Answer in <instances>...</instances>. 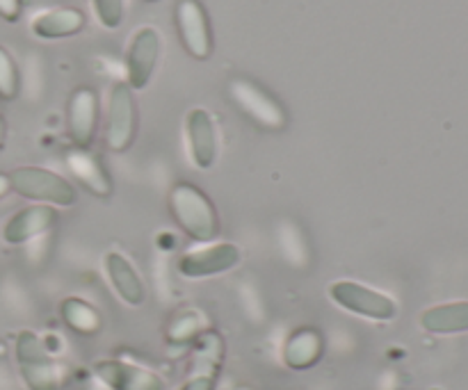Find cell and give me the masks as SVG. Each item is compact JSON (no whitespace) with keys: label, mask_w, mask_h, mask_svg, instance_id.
Instances as JSON below:
<instances>
[{"label":"cell","mask_w":468,"mask_h":390,"mask_svg":"<svg viewBox=\"0 0 468 390\" xmlns=\"http://www.w3.org/2000/svg\"><path fill=\"white\" fill-rule=\"evenodd\" d=\"M169 213L176 227L197 245L219 236V213L210 196L190 181H178L167 196Z\"/></svg>","instance_id":"1"},{"label":"cell","mask_w":468,"mask_h":390,"mask_svg":"<svg viewBox=\"0 0 468 390\" xmlns=\"http://www.w3.org/2000/svg\"><path fill=\"white\" fill-rule=\"evenodd\" d=\"M236 390H254V388H250V386H238Z\"/></svg>","instance_id":"27"},{"label":"cell","mask_w":468,"mask_h":390,"mask_svg":"<svg viewBox=\"0 0 468 390\" xmlns=\"http://www.w3.org/2000/svg\"><path fill=\"white\" fill-rule=\"evenodd\" d=\"M176 30L183 46L195 59H208L213 53V27L201 0H178Z\"/></svg>","instance_id":"11"},{"label":"cell","mask_w":468,"mask_h":390,"mask_svg":"<svg viewBox=\"0 0 468 390\" xmlns=\"http://www.w3.org/2000/svg\"><path fill=\"white\" fill-rule=\"evenodd\" d=\"M186 140L190 160L197 169L208 172L215 167L219 153L218 128L208 110L192 108L186 117Z\"/></svg>","instance_id":"13"},{"label":"cell","mask_w":468,"mask_h":390,"mask_svg":"<svg viewBox=\"0 0 468 390\" xmlns=\"http://www.w3.org/2000/svg\"><path fill=\"white\" fill-rule=\"evenodd\" d=\"M96 18L108 30H117L123 21V0H91Z\"/></svg>","instance_id":"23"},{"label":"cell","mask_w":468,"mask_h":390,"mask_svg":"<svg viewBox=\"0 0 468 390\" xmlns=\"http://www.w3.org/2000/svg\"><path fill=\"white\" fill-rule=\"evenodd\" d=\"M85 27V14L76 7L48 9V12L37 14L32 21V32L39 39H67L78 35Z\"/></svg>","instance_id":"18"},{"label":"cell","mask_w":468,"mask_h":390,"mask_svg":"<svg viewBox=\"0 0 468 390\" xmlns=\"http://www.w3.org/2000/svg\"><path fill=\"white\" fill-rule=\"evenodd\" d=\"M240 260L242 251L233 242H206V245L197 247V249L186 251L178 258L176 272L183 279L201 281V279L222 277V274L231 272V269L240 265Z\"/></svg>","instance_id":"8"},{"label":"cell","mask_w":468,"mask_h":390,"mask_svg":"<svg viewBox=\"0 0 468 390\" xmlns=\"http://www.w3.org/2000/svg\"><path fill=\"white\" fill-rule=\"evenodd\" d=\"M62 322L78 336H96L103 329V315L94 304L80 300V297H67L59 306Z\"/></svg>","instance_id":"20"},{"label":"cell","mask_w":468,"mask_h":390,"mask_svg":"<svg viewBox=\"0 0 468 390\" xmlns=\"http://www.w3.org/2000/svg\"><path fill=\"white\" fill-rule=\"evenodd\" d=\"M23 12V0H0V18L14 23Z\"/></svg>","instance_id":"24"},{"label":"cell","mask_w":468,"mask_h":390,"mask_svg":"<svg viewBox=\"0 0 468 390\" xmlns=\"http://www.w3.org/2000/svg\"><path fill=\"white\" fill-rule=\"evenodd\" d=\"M329 300L346 313L370 322H391L398 318V304L384 292L350 279H338L329 286Z\"/></svg>","instance_id":"4"},{"label":"cell","mask_w":468,"mask_h":390,"mask_svg":"<svg viewBox=\"0 0 468 390\" xmlns=\"http://www.w3.org/2000/svg\"><path fill=\"white\" fill-rule=\"evenodd\" d=\"M103 268L105 277H108L110 286L117 292L119 300L131 309H140L146 301V286L135 265L119 251H108L103 258Z\"/></svg>","instance_id":"16"},{"label":"cell","mask_w":468,"mask_h":390,"mask_svg":"<svg viewBox=\"0 0 468 390\" xmlns=\"http://www.w3.org/2000/svg\"><path fill=\"white\" fill-rule=\"evenodd\" d=\"M18 374L27 390H59L62 388V370L48 347L35 332H18L14 341Z\"/></svg>","instance_id":"2"},{"label":"cell","mask_w":468,"mask_h":390,"mask_svg":"<svg viewBox=\"0 0 468 390\" xmlns=\"http://www.w3.org/2000/svg\"><path fill=\"white\" fill-rule=\"evenodd\" d=\"M224 359H227V343L215 329H206L192 343L190 364H187L186 382L178 390H218L222 377Z\"/></svg>","instance_id":"6"},{"label":"cell","mask_w":468,"mask_h":390,"mask_svg":"<svg viewBox=\"0 0 468 390\" xmlns=\"http://www.w3.org/2000/svg\"><path fill=\"white\" fill-rule=\"evenodd\" d=\"M101 100L94 87H78L71 91L67 103V132L78 149H90L99 131Z\"/></svg>","instance_id":"10"},{"label":"cell","mask_w":468,"mask_h":390,"mask_svg":"<svg viewBox=\"0 0 468 390\" xmlns=\"http://www.w3.org/2000/svg\"><path fill=\"white\" fill-rule=\"evenodd\" d=\"M18 90H21V76H18L16 62L9 50L0 46V99L14 100L18 96Z\"/></svg>","instance_id":"22"},{"label":"cell","mask_w":468,"mask_h":390,"mask_svg":"<svg viewBox=\"0 0 468 390\" xmlns=\"http://www.w3.org/2000/svg\"><path fill=\"white\" fill-rule=\"evenodd\" d=\"M324 356V336L315 327H300L288 333L283 343L282 359L286 368L295 373L315 368Z\"/></svg>","instance_id":"17"},{"label":"cell","mask_w":468,"mask_h":390,"mask_svg":"<svg viewBox=\"0 0 468 390\" xmlns=\"http://www.w3.org/2000/svg\"><path fill=\"white\" fill-rule=\"evenodd\" d=\"M58 210L48 204H30L16 210L3 227V242L9 247H23L37 240L58 224Z\"/></svg>","instance_id":"14"},{"label":"cell","mask_w":468,"mask_h":390,"mask_svg":"<svg viewBox=\"0 0 468 390\" xmlns=\"http://www.w3.org/2000/svg\"><path fill=\"white\" fill-rule=\"evenodd\" d=\"M96 382L108 390H167L158 373L123 359H101L91 365Z\"/></svg>","instance_id":"9"},{"label":"cell","mask_w":468,"mask_h":390,"mask_svg":"<svg viewBox=\"0 0 468 390\" xmlns=\"http://www.w3.org/2000/svg\"><path fill=\"white\" fill-rule=\"evenodd\" d=\"M420 324L425 332L439 333V336L468 332V301L432 306L420 315Z\"/></svg>","instance_id":"19"},{"label":"cell","mask_w":468,"mask_h":390,"mask_svg":"<svg viewBox=\"0 0 468 390\" xmlns=\"http://www.w3.org/2000/svg\"><path fill=\"white\" fill-rule=\"evenodd\" d=\"M229 99L238 110L265 131H283L288 112L282 100L250 78H233L229 82Z\"/></svg>","instance_id":"5"},{"label":"cell","mask_w":468,"mask_h":390,"mask_svg":"<svg viewBox=\"0 0 468 390\" xmlns=\"http://www.w3.org/2000/svg\"><path fill=\"white\" fill-rule=\"evenodd\" d=\"M137 114L135 94L128 82H114L108 99V119H105V144L114 153H123L133 146L137 137Z\"/></svg>","instance_id":"7"},{"label":"cell","mask_w":468,"mask_h":390,"mask_svg":"<svg viewBox=\"0 0 468 390\" xmlns=\"http://www.w3.org/2000/svg\"><path fill=\"white\" fill-rule=\"evenodd\" d=\"M14 195L53 208H71L78 204L76 187L69 178L44 167H16L9 172Z\"/></svg>","instance_id":"3"},{"label":"cell","mask_w":468,"mask_h":390,"mask_svg":"<svg viewBox=\"0 0 468 390\" xmlns=\"http://www.w3.org/2000/svg\"><path fill=\"white\" fill-rule=\"evenodd\" d=\"M5 135H7V123H5V119L0 117V149H3V142H5Z\"/></svg>","instance_id":"26"},{"label":"cell","mask_w":468,"mask_h":390,"mask_svg":"<svg viewBox=\"0 0 468 390\" xmlns=\"http://www.w3.org/2000/svg\"><path fill=\"white\" fill-rule=\"evenodd\" d=\"M160 58V35L155 27L144 26L133 35L126 55V82L133 91L149 85Z\"/></svg>","instance_id":"12"},{"label":"cell","mask_w":468,"mask_h":390,"mask_svg":"<svg viewBox=\"0 0 468 390\" xmlns=\"http://www.w3.org/2000/svg\"><path fill=\"white\" fill-rule=\"evenodd\" d=\"M208 329L206 318L201 315L199 309H181L174 313V318L167 324V341L172 345H186V343H195L197 336Z\"/></svg>","instance_id":"21"},{"label":"cell","mask_w":468,"mask_h":390,"mask_svg":"<svg viewBox=\"0 0 468 390\" xmlns=\"http://www.w3.org/2000/svg\"><path fill=\"white\" fill-rule=\"evenodd\" d=\"M7 195H12V183H9V174L0 172V201Z\"/></svg>","instance_id":"25"},{"label":"cell","mask_w":468,"mask_h":390,"mask_svg":"<svg viewBox=\"0 0 468 390\" xmlns=\"http://www.w3.org/2000/svg\"><path fill=\"white\" fill-rule=\"evenodd\" d=\"M64 163H67L69 174L76 183H80L91 196L105 201L112 196V176L105 169V164L101 163L99 155L91 149H78V146H71L64 155Z\"/></svg>","instance_id":"15"},{"label":"cell","mask_w":468,"mask_h":390,"mask_svg":"<svg viewBox=\"0 0 468 390\" xmlns=\"http://www.w3.org/2000/svg\"><path fill=\"white\" fill-rule=\"evenodd\" d=\"M149 3H155V0H149Z\"/></svg>","instance_id":"28"}]
</instances>
